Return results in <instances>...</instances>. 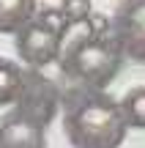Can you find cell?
I'll return each instance as SVG.
<instances>
[{"mask_svg": "<svg viewBox=\"0 0 145 148\" xmlns=\"http://www.w3.org/2000/svg\"><path fill=\"white\" fill-rule=\"evenodd\" d=\"M63 129L74 148H120L129 132L118 101L104 90L88 88L66 96Z\"/></svg>", "mask_w": 145, "mask_h": 148, "instance_id": "obj_1", "label": "cell"}, {"mask_svg": "<svg viewBox=\"0 0 145 148\" xmlns=\"http://www.w3.org/2000/svg\"><path fill=\"white\" fill-rule=\"evenodd\" d=\"M85 25V22H82ZM123 55H120L115 38L110 36H91L85 33L71 38L66 49H60V71L69 79H74L80 88L88 90H104L115 77H118L120 66H123Z\"/></svg>", "mask_w": 145, "mask_h": 148, "instance_id": "obj_2", "label": "cell"}, {"mask_svg": "<svg viewBox=\"0 0 145 148\" xmlns=\"http://www.w3.org/2000/svg\"><path fill=\"white\" fill-rule=\"evenodd\" d=\"M110 36L123 58L145 63V0H120L110 19Z\"/></svg>", "mask_w": 145, "mask_h": 148, "instance_id": "obj_3", "label": "cell"}, {"mask_svg": "<svg viewBox=\"0 0 145 148\" xmlns=\"http://www.w3.org/2000/svg\"><path fill=\"white\" fill-rule=\"evenodd\" d=\"M60 104V93L55 88L52 79H47L44 74H38V69H27L25 71V85L22 93L16 99V115L25 121L36 123L38 129H44L49 121L55 118V110Z\"/></svg>", "mask_w": 145, "mask_h": 148, "instance_id": "obj_4", "label": "cell"}, {"mask_svg": "<svg viewBox=\"0 0 145 148\" xmlns=\"http://www.w3.org/2000/svg\"><path fill=\"white\" fill-rule=\"evenodd\" d=\"M66 36L44 27L41 22L30 19L22 30L14 33V47L19 60L27 66V69H44V66L55 63L60 58V49H63Z\"/></svg>", "mask_w": 145, "mask_h": 148, "instance_id": "obj_5", "label": "cell"}, {"mask_svg": "<svg viewBox=\"0 0 145 148\" xmlns=\"http://www.w3.org/2000/svg\"><path fill=\"white\" fill-rule=\"evenodd\" d=\"M0 148H44V129L11 112L0 121Z\"/></svg>", "mask_w": 145, "mask_h": 148, "instance_id": "obj_6", "label": "cell"}, {"mask_svg": "<svg viewBox=\"0 0 145 148\" xmlns=\"http://www.w3.org/2000/svg\"><path fill=\"white\" fill-rule=\"evenodd\" d=\"M38 11V0H0V33L14 36Z\"/></svg>", "mask_w": 145, "mask_h": 148, "instance_id": "obj_7", "label": "cell"}, {"mask_svg": "<svg viewBox=\"0 0 145 148\" xmlns=\"http://www.w3.org/2000/svg\"><path fill=\"white\" fill-rule=\"evenodd\" d=\"M22 85H25V69H19L8 58H0V107L16 104Z\"/></svg>", "mask_w": 145, "mask_h": 148, "instance_id": "obj_8", "label": "cell"}, {"mask_svg": "<svg viewBox=\"0 0 145 148\" xmlns=\"http://www.w3.org/2000/svg\"><path fill=\"white\" fill-rule=\"evenodd\" d=\"M118 104H120L126 126L129 129H145V85L131 88Z\"/></svg>", "mask_w": 145, "mask_h": 148, "instance_id": "obj_9", "label": "cell"}, {"mask_svg": "<svg viewBox=\"0 0 145 148\" xmlns=\"http://www.w3.org/2000/svg\"><path fill=\"white\" fill-rule=\"evenodd\" d=\"M33 19L41 22V25L49 27V30L60 33V36H69V30H71V25L66 22V16H63V11H60V8H49V5H47V8H38Z\"/></svg>", "mask_w": 145, "mask_h": 148, "instance_id": "obj_10", "label": "cell"}, {"mask_svg": "<svg viewBox=\"0 0 145 148\" xmlns=\"http://www.w3.org/2000/svg\"><path fill=\"white\" fill-rule=\"evenodd\" d=\"M60 11H63L69 25H82L91 14V0H69V3L60 5Z\"/></svg>", "mask_w": 145, "mask_h": 148, "instance_id": "obj_11", "label": "cell"}, {"mask_svg": "<svg viewBox=\"0 0 145 148\" xmlns=\"http://www.w3.org/2000/svg\"><path fill=\"white\" fill-rule=\"evenodd\" d=\"M63 3H69V0H63Z\"/></svg>", "mask_w": 145, "mask_h": 148, "instance_id": "obj_12", "label": "cell"}]
</instances>
